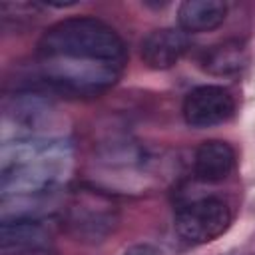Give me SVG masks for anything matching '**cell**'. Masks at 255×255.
<instances>
[{
  "mask_svg": "<svg viewBox=\"0 0 255 255\" xmlns=\"http://www.w3.org/2000/svg\"><path fill=\"white\" fill-rule=\"evenodd\" d=\"M227 18V4L221 0H185L177 8V24L185 34L211 32Z\"/></svg>",
  "mask_w": 255,
  "mask_h": 255,
  "instance_id": "cell-7",
  "label": "cell"
},
{
  "mask_svg": "<svg viewBox=\"0 0 255 255\" xmlns=\"http://www.w3.org/2000/svg\"><path fill=\"white\" fill-rule=\"evenodd\" d=\"M2 255H52V249H2Z\"/></svg>",
  "mask_w": 255,
  "mask_h": 255,
  "instance_id": "cell-11",
  "label": "cell"
},
{
  "mask_svg": "<svg viewBox=\"0 0 255 255\" xmlns=\"http://www.w3.org/2000/svg\"><path fill=\"white\" fill-rule=\"evenodd\" d=\"M233 215L227 201L201 197L181 205L175 213V231L187 243L203 245L221 237L231 227Z\"/></svg>",
  "mask_w": 255,
  "mask_h": 255,
  "instance_id": "cell-2",
  "label": "cell"
},
{
  "mask_svg": "<svg viewBox=\"0 0 255 255\" xmlns=\"http://www.w3.org/2000/svg\"><path fill=\"white\" fill-rule=\"evenodd\" d=\"M237 155L235 149L223 139H207L203 141L193 157L195 177L203 183H221L235 169Z\"/></svg>",
  "mask_w": 255,
  "mask_h": 255,
  "instance_id": "cell-6",
  "label": "cell"
},
{
  "mask_svg": "<svg viewBox=\"0 0 255 255\" xmlns=\"http://www.w3.org/2000/svg\"><path fill=\"white\" fill-rule=\"evenodd\" d=\"M116 205L102 193L82 191L66 207V225L82 241H102L116 225Z\"/></svg>",
  "mask_w": 255,
  "mask_h": 255,
  "instance_id": "cell-3",
  "label": "cell"
},
{
  "mask_svg": "<svg viewBox=\"0 0 255 255\" xmlns=\"http://www.w3.org/2000/svg\"><path fill=\"white\" fill-rule=\"evenodd\" d=\"M124 255H161V251L149 243H137V245H131L129 249H126Z\"/></svg>",
  "mask_w": 255,
  "mask_h": 255,
  "instance_id": "cell-10",
  "label": "cell"
},
{
  "mask_svg": "<svg viewBox=\"0 0 255 255\" xmlns=\"http://www.w3.org/2000/svg\"><path fill=\"white\" fill-rule=\"evenodd\" d=\"M189 50V36L181 28H157L149 32L139 46L141 62L151 70L175 66Z\"/></svg>",
  "mask_w": 255,
  "mask_h": 255,
  "instance_id": "cell-5",
  "label": "cell"
},
{
  "mask_svg": "<svg viewBox=\"0 0 255 255\" xmlns=\"http://www.w3.org/2000/svg\"><path fill=\"white\" fill-rule=\"evenodd\" d=\"M2 249H52L50 233L42 221H10L0 225Z\"/></svg>",
  "mask_w": 255,
  "mask_h": 255,
  "instance_id": "cell-9",
  "label": "cell"
},
{
  "mask_svg": "<svg viewBox=\"0 0 255 255\" xmlns=\"http://www.w3.org/2000/svg\"><path fill=\"white\" fill-rule=\"evenodd\" d=\"M181 114L191 128H211L227 122L235 114V100L223 86H199L185 96Z\"/></svg>",
  "mask_w": 255,
  "mask_h": 255,
  "instance_id": "cell-4",
  "label": "cell"
},
{
  "mask_svg": "<svg viewBox=\"0 0 255 255\" xmlns=\"http://www.w3.org/2000/svg\"><path fill=\"white\" fill-rule=\"evenodd\" d=\"M126 60L128 48L122 36L94 16L60 20L38 42L40 82L72 98H90L112 88Z\"/></svg>",
  "mask_w": 255,
  "mask_h": 255,
  "instance_id": "cell-1",
  "label": "cell"
},
{
  "mask_svg": "<svg viewBox=\"0 0 255 255\" xmlns=\"http://www.w3.org/2000/svg\"><path fill=\"white\" fill-rule=\"evenodd\" d=\"M247 48L239 40H223L213 44L199 58L201 68L211 76H235L247 66Z\"/></svg>",
  "mask_w": 255,
  "mask_h": 255,
  "instance_id": "cell-8",
  "label": "cell"
}]
</instances>
